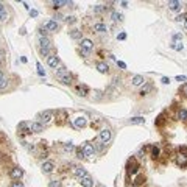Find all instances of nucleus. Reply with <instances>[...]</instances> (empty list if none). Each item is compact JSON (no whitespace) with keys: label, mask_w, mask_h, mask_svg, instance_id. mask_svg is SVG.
I'll list each match as a JSON object with an SVG mask.
<instances>
[{"label":"nucleus","mask_w":187,"mask_h":187,"mask_svg":"<svg viewBox=\"0 0 187 187\" xmlns=\"http://www.w3.org/2000/svg\"><path fill=\"white\" fill-rule=\"evenodd\" d=\"M6 86H8V78H5V77H3V78L0 80V91H3Z\"/></svg>","instance_id":"obj_30"},{"label":"nucleus","mask_w":187,"mask_h":187,"mask_svg":"<svg viewBox=\"0 0 187 187\" xmlns=\"http://www.w3.org/2000/svg\"><path fill=\"white\" fill-rule=\"evenodd\" d=\"M48 187H61V183H59V181H50V183H48Z\"/></svg>","instance_id":"obj_40"},{"label":"nucleus","mask_w":187,"mask_h":187,"mask_svg":"<svg viewBox=\"0 0 187 187\" xmlns=\"http://www.w3.org/2000/svg\"><path fill=\"white\" fill-rule=\"evenodd\" d=\"M170 47H172L173 50H183V44H179V42H173Z\"/></svg>","instance_id":"obj_39"},{"label":"nucleus","mask_w":187,"mask_h":187,"mask_svg":"<svg viewBox=\"0 0 187 187\" xmlns=\"http://www.w3.org/2000/svg\"><path fill=\"white\" fill-rule=\"evenodd\" d=\"M104 9H106V6H103V5H95V6H94V13H95V14H100V13H103Z\"/></svg>","instance_id":"obj_27"},{"label":"nucleus","mask_w":187,"mask_h":187,"mask_svg":"<svg viewBox=\"0 0 187 187\" xmlns=\"http://www.w3.org/2000/svg\"><path fill=\"white\" fill-rule=\"evenodd\" d=\"M122 17H123V16H122V14H119L117 11H112V13H111V19H112L114 22H117V20H122Z\"/></svg>","instance_id":"obj_26"},{"label":"nucleus","mask_w":187,"mask_h":187,"mask_svg":"<svg viewBox=\"0 0 187 187\" xmlns=\"http://www.w3.org/2000/svg\"><path fill=\"white\" fill-rule=\"evenodd\" d=\"M83 150H84V154H86V156H94V153H95L94 143H86V145L83 147Z\"/></svg>","instance_id":"obj_15"},{"label":"nucleus","mask_w":187,"mask_h":187,"mask_svg":"<svg viewBox=\"0 0 187 187\" xmlns=\"http://www.w3.org/2000/svg\"><path fill=\"white\" fill-rule=\"evenodd\" d=\"M3 77H5V75H3V70H2V69H0V80H2V78H3Z\"/></svg>","instance_id":"obj_53"},{"label":"nucleus","mask_w":187,"mask_h":187,"mask_svg":"<svg viewBox=\"0 0 187 187\" xmlns=\"http://www.w3.org/2000/svg\"><path fill=\"white\" fill-rule=\"evenodd\" d=\"M184 28H186V30H187V19H186V20H184Z\"/></svg>","instance_id":"obj_54"},{"label":"nucleus","mask_w":187,"mask_h":187,"mask_svg":"<svg viewBox=\"0 0 187 187\" xmlns=\"http://www.w3.org/2000/svg\"><path fill=\"white\" fill-rule=\"evenodd\" d=\"M77 156H78L80 159H84V158H86V154H84V150H83V148H77Z\"/></svg>","instance_id":"obj_33"},{"label":"nucleus","mask_w":187,"mask_h":187,"mask_svg":"<svg viewBox=\"0 0 187 187\" xmlns=\"http://www.w3.org/2000/svg\"><path fill=\"white\" fill-rule=\"evenodd\" d=\"M69 35H70V38L72 39H81V31L80 30H72V31H69Z\"/></svg>","instance_id":"obj_22"},{"label":"nucleus","mask_w":187,"mask_h":187,"mask_svg":"<svg viewBox=\"0 0 187 187\" xmlns=\"http://www.w3.org/2000/svg\"><path fill=\"white\" fill-rule=\"evenodd\" d=\"M95 69H97V70H98L100 73H108V70H109L108 64H106V62H101V61L95 64Z\"/></svg>","instance_id":"obj_13"},{"label":"nucleus","mask_w":187,"mask_h":187,"mask_svg":"<svg viewBox=\"0 0 187 187\" xmlns=\"http://www.w3.org/2000/svg\"><path fill=\"white\" fill-rule=\"evenodd\" d=\"M73 173H75V175H77L80 179H83V178L89 176V175H88V172H86L83 167H75V168H73Z\"/></svg>","instance_id":"obj_12"},{"label":"nucleus","mask_w":187,"mask_h":187,"mask_svg":"<svg viewBox=\"0 0 187 187\" xmlns=\"http://www.w3.org/2000/svg\"><path fill=\"white\" fill-rule=\"evenodd\" d=\"M62 84H70L72 83V75H66V77H61V78H58Z\"/></svg>","instance_id":"obj_24"},{"label":"nucleus","mask_w":187,"mask_h":187,"mask_svg":"<svg viewBox=\"0 0 187 187\" xmlns=\"http://www.w3.org/2000/svg\"><path fill=\"white\" fill-rule=\"evenodd\" d=\"M186 19H187V14H181V16L176 17V22H184Z\"/></svg>","instance_id":"obj_42"},{"label":"nucleus","mask_w":187,"mask_h":187,"mask_svg":"<svg viewBox=\"0 0 187 187\" xmlns=\"http://www.w3.org/2000/svg\"><path fill=\"white\" fill-rule=\"evenodd\" d=\"M137 168H139V167H137V164L133 161V167L130 165V168H128V170H130V173H133V175H134V173H137Z\"/></svg>","instance_id":"obj_34"},{"label":"nucleus","mask_w":187,"mask_h":187,"mask_svg":"<svg viewBox=\"0 0 187 187\" xmlns=\"http://www.w3.org/2000/svg\"><path fill=\"white\" fill-rule=\"evenodd\" d=\"M39 51H41L42 56H47V58L50 56V48H41V47H39Z\"/></svg>","instance_id":"obj_35"},{"label":"nucleus","mask_w":187,"mask_h":187,"mask_svg":"<svg viewBox=\"0 0 187 187\" xmlns=\"http://www.w3.org/2000/svg\"><path fill=\"white\" fill-rule=\"evenodd\" d=\"M36 67H38V73H39L41 77H45V70L42 69V66H41V62H38V64H36Z\"/></svg>","instance_id":"obj_32"},{"label":"nucleus","mask_w":187,"mask_h":187,"mask_svg":"<svg viewBox=\"0 0 187 187\" xmlns=\"http://www.w3.org/2000/svg\"><path fill=\"white\" fill-rule=\"evenodd\" d=\"M183 94H184V95L187 97V83L184 84V86H183Z\"/></svg>","instance_id":"obj_52"},{"label":"nucleus","mask_w":187,"mask_h":187,"mask_svg":"<svg viewBox=\"0 0 187 187\" xmlns=\"http://www.w3.org/2000/svg\"><path fill=\"white\" fill-rule=\"evenodd\" d=\"M117 66H119L120 69H126V64H125L123 61H117Z\"/></svg>","instance_id":"obj_45"},{"label":"nucleus","mask_w":187,"mask_h":187,"mask_svg":"<svg viewBox=\"0 0 187 187\" xmlns=\"http://www.w3.org/2000/svg\"><path fill=\"white\" fill-rule=\"evenodd\" d=\"M181 39H183V35H179V33H178V35H173V41H175V42H176V41H181Z\"/></svg>","instance_id":"obj_43"},{"label":"nucleus","mask_w":187,"mask_h":187,"mask_svg":"<svg viewBox=\"0 0 187 187\" xmlns=\"http://www.w3.org/2000/svg\"><path fill=\"white\" fill-rule=\"evenodd\" d=\"M151 156H153V158H158V156H159V148H158V147H153V148H151Z\"/></svg>","instance_id":"obj_37"},{"label":"nucleus","mask_w":187,"mask_h":187,"mask_svg":"<svg viewBox=\"0 0 187 187\" xmlns=\"http://www.w3.org/2000/svg\"><path fill=\"white\" fill-rule=\"evenodd\" d=\"M178 119L179 120H187V109H179L178 111Z\"/></svg>","instance_id":"obj_25"},{"label":"nucleus","mask_w":187,"mask_h":187,"mask_svg":"<svg viewBox=\"0 0 187 187\" xmlns=\"http://www.w3.org/2000/svg\"><path fill=\"white\" fill-rule=\"evenodd\" d=\"M117 38H119L120 41H123V39H126V35H125V33H120V35H119Z\"/></svg>","instance_id":"obj_47"},{"label":"nucleus","mask_w":187,"mask_h":187,"mask_svg":"<svg viewBox=\"0 0 187 187\" xmlns=\"http://www.w3.org/2000/svg\"><path fill=\"white\" fill-rule=\"evenodd\" d=\"M77 92H78V95H81V97H86L88 92H89V89H88L86 84H80V86H77Z\"/></svg>","instance_id":"obj_18"},{"label":"nucleus","mask_w":187,"mask_h":187,"mask_svg":"<svg viewBox=\"0 0 187 187\" xmlns=\"http://www.w3.org/2000/svg\"><path fill=\"white\" fill-rule=\"evenodd\" d=\"M128 123L130 125H142V123H145V119L143 117H133L128 120Z\"/></svg>","instance_id":"obj_21"},{"label":"nucleus","mask_w":187,"mask_h":187,"mask_svg":"<svg viewBox=\"0 0 187 187\" xmlns=\"http://www.w3.org/2000/svg\"><path fill=\"white\" fill-rule=\"evenodd\" d=\"M8 19V13H6V9L5 11H0V22H3V20H6Z\"/></svg>","instance_id":"obj_38"},{"label":"nucleus","mask_w":187,"mask_h":187,"mask_svg":"<svg viewBox=\"0 0 187 187\" xmlns=\"http://www.w3.org/2000/svg\"><path fill=\"white\" fill-rule=\"evenodd\" d=\"M162 123H164V117L161 115V117H159V120L156 122V125H162Z\"/></svg>","instance_id":"obj_50"},{"label":"nucleus","mask_w":187,"mask_h":187,"mask_svg":"<svg viewBox=\"0 0 187 187\" xmlns=\"http://www.w3.org/2000/svg\"><path fill=\"white\" fill-rule=\"evenodd\" d=\"M181 6H183V3L178 2V0H170L168 2V9H172V11H179Z\"/></svg>","instance_id":"obj_11"},{"label":"nucleus","mask_w":187,"mask_h":187,"mask_svg":"<svg viewBox=\"0 0 187 187\" xmlns=\"http://www.w3.org/2000/svg\"><path fill=\"white\" fill-rule=\"evenodd\" d=\"M103 98V94L100 91H94V95H92V100H101Z\"/></svg>","instance_id":"obj_31"},{"label":"nucleus","mask_w":187,"mask_h":187,"mask_svg":"<svg viewBox=\"0 0 187 187\" xmlns=\"http://www.w3.org/2000/svg\"><path fill=\"white\" fill-rule=\"evenodd\" d=\"M53 168H55L53 162H44V164H42V172L47 173V175H48V173H51V172H53Z\"/></svg>","instance_id":"obj_20"},{"label":"nucleus","mask_w":187,"mask_h":187,"mask_svg":"<svg viewBox=\"0 0 187 187\" xmlns=\"http://www.w3.org/2000/svg\"><path fill=\"white\" fill-rule=\"evenodd\" d=\"M51 5H53V8H55V9H58V8H61V6L67 5V2H64V0H53V2H51Z\"/></svg>","instance_id":"obj_23"},{"label":"nucleus","mask_w":187,"mask_h":187,"mask_svg":"<svg viewBox=\"0 0 187 187\" xmlns=\"http://www.w3.org/2000/svg\"><path fill=\"white\" fill-rule=\"evenodd\" d=\"M94 48V42L91 41V39H81V51H83V55L84 56H88L89 55V51Z\"/></svg>","instance_id":"obj_1"},{"label":"nucleus","mask_w":187,"mask_h":187,"mask_svg":"<svg viewBox=\"0 0 187 187\" xmlns=\"http://www.w3.org/2000/svg\"><path fill=\"white\" fill-rule=\"evenodd\" d=\"M39 117H41V123L45 125V123H48V122H51V119H53V112H51V111H44Z\"/></svg>","instance_id":"obj_5"},{"label":"nucleus","mask_w":187,"mask_h":187,"mask_svg":"<svg viewBox=\"0 0 187 187\" xmlns=\"http://www.w3.org/2000/svg\"><path fill=\"white\" fill-rule=\"evenodd\" d=\"M44 28L48 30V31H58V30H59V24L55 22V20H48L45 25H44Z\"/></svg>","instance_id":"obj_7"},{"label":"nucleus","mask_w":187,"mask_h":187,"mask_svg":"<svg viewBox=\"0 0 187 187\" xmlns=\"http://www.w3.org/2000/svg\"><path fill=\"white\" fill-rule=\"evenodd\" d=\"M176 80H178V81H186V77H184V75H178Z\"/></svg>","instance_id":"obj_48"},{"label":"nucleus","mask_w":187,"mask_h":187,"mask_svg":"<svg viewBox=\"0 0 187 187\" xmlns=\"http://www.w3.org/2000/svg\"><path fill=\"white\" fill-rule=\"evenodd\" d=\"M111 130H108V128H104V130H101L100 131V136H98V140L100 142H103V143H108L109 140H111Z\"/></svg>","instance_id":"obj_2"},{"label":"nucleus","mask_w":187,"mask_h":187,"mask_svg":"<svg viewBox=\"0 0 187 187\" xmlns=\"http://www.w3.org/2000/svg\"><path fill=\"white\" fill-rule=\"evenodd\" d=\"M9 187H24V184H22V181H13Z\"/></svg>","instance_id":"obj_41"},{"label":"nucleus","mask_w":187,"mask_h":187,"mask_svg":"<svg viewBox=\"0 0 187 187\" xmlns=\"http://www.w3.org/2000/svg\"><path fill=\"white\" fill-rule=\"evenodd\" d=\"M9 176H11L13 179L19 181V179L24 176V170H22L20 167H13V168H11V172H9Z\"/></svg>","instance_id":"obj_3"},{"label":"nucleus","mask_w":187,"mask_h":187,"mask_svg":"<svg viewBox=\"0 0 187 187\" xmlns=\"http://www.w3.org/2000/svg\"><path fill=\"white\" fill-rule=\"evenodd\" d=\"M73 125L77 128H84L88 125V119L86 117H77V119H73Z\"/></svg>","instance_id":"obj_8"},{"label":"nucleus","mask_w":187,"mask_h":187,"mask_svg":"<svg viewBox=\"0 0 187 187\" xmlns=\"http://www.w3.org/2000/svg\"><path fill=\"white\" fill-rule=\"evenodd\" d=\"M162 83H164V84H168V83H170V78L164 77V78H162Z\"/></svg>","instance_id":"obj_49"},{"label":"nucleus","mask_w":187,"mask_h":187,"mask_svg":"<svg viewBox=\"0 0 187 187\" xmlns=\"http://www.w3.org/2000/svg\"><path fill=\"white\" fill-rule=\"evenodd\" d=\"M55 75H56V78H61V77H66V75H70V73L66 67H59V69H55Z\"/></svg>","instance_id":"obj_17"},{"label":"nucleus","mask_w":187,"mask_h":187,"mask_svg":"<svg viewBox=\"0 0 187 187\" xmlns=\"http://www.w3.org/2000/svg\"><path fill=\"white\" fill-rule=\"evenodd\" d=\"M3 61H5V55L3 51H0V64H3Z\"/></svg>","instance_id":"obj_51"},{"label":"nucleus","mask_w":187,"mask_h":187,"mask_svg":"<svg viewBox=\"0 0 187 187\" xmlns=\"http://www.w3.org/2000/svg\"><path fill=\"white\" fill-rule=\"evenodd\" d=\"M47 64H48L50 67H53V69H56V67L59 66V58H58L56 55H50V56L47 58Z\"/></svg>","instance_id":"obj_6"},{"label":"nucleus","mask_w":187,"mask_h":187,"mask_svg":"<svg viewBox=\"0 0 187 187\" xmlns=\"http://www.w3.org/2000/svg\"><path fill=\"white\" fill-rule=\"evenodd\" d=\"M44 130V125L41 123V122H33V123H30V131L31 133H41Z\"/></svg>","instance_id":"obj_9"},{"label":"nucleus","mask_w":187,"mask_h":187,"mask_svg":"<svg viewBox=\"0 0 187 187\" xmlns=\"http://www.w3.org/2000/svg\"><path fill=\"white\" fill-rule=\"evenodd\" d=\"M64 150H66V151H73V150H77V148H75V145H73V143L67 142V143H64Z\"/></svg>","instance_id":"obj_29"},{"label":"nucleus","mask_w":187,"mask_h":187,"mask_svg":"<svg viewBox=\"0 0 187 187\" xmlns=\"http://www.w3.org/2000/svg\"><path fill=\"white\" fill-rule=\"evenodd\" d=\"M176 164L181 165V167H187V154H178L176 156Z\"/></svg>","instance_id":"obj_16"},{"label":"nucleus","mask_w":187,"mask_h":187,"mask_svg":"<svg viewBox=\"0 0 187 187\" xmlns=\"http://www.w3.org/2000/svg\"><path fill=\"white\" fill-rule=\"evenodd\" d=\"M94 31H97L100 35H104V33H108V27L103 22H95L94 24Z\"/></svg>","instance_id":"obj_4"},{"label":"nucleus","mask_w":187,"mask_h":187,"mask_svg":"<svg viewBox=\"0 0 187 187\" xmlns=\"http://www.w3.org/2000/svg\"><path fill=\"white\" fill-rule=\"evenodd\" d=\"M131 83H133V86H142V84H145V78L142 75H134Z\"/></svg>","instance_id":"obj_14"},{"label":"nucleus","mask_w":187,"mask_h":187,"mask_svg":"<svg viewBox=\"0 0 187 187\" xmlns=\"http://www.w3.org/2000/svg\"><path fill=\"white\" fill-rule=\"evenodd\" d=\"M39 45H41V48H50L51 47V41L47 36H39Z\"/></svg>","instance_id":"obj_10"},{"label":"nucleus","mask_w":187,"mask_h":187,"mask_svg":"<svg viewBox=\"0 0 187 187\" xmlns=\"http://www.w3.org/2000/svg\"><path fill=\"white\" fill-rule=\"evenodd\" d=\"M80 183H81V186L83 187H94V179L91 176H86V178L80 179Z\"/></svg>","instance_id":"obj_19"},{"label":"nucleus","mask_w":187,"mask_h":187,"mask_svg":"<svg viewBox=\"0 0 187 187\" xmlns=\"http://www.w3.org/2000/svg\"><path fill=\"white\" fill-rule=\"evenodd\" d=\"M150 91H151V84H147V86H145V88L140 91V95H147Z\"/></svg>","instance_id":"obj_36"},{"label":"nucleus","mask_w":187,"mask_h":187,"mask_svg":"<svg viewBox=\"0 0 187 187\" xmlns=\"http://www.w3.org/2000/svg\"><path fill=\"white\" fill-rule=\"evenodd\" d=\"M66 22H67V24H73V22H75V17H73V16H70V17H66Z\"/></svg>","instance_id":"obj_44"},{"label":"nucleus","mask_w":187,"mask_h":187,"mask_svg":"<svg viewBox=\"0 0 187 187\" xmlns=\"http://www.w3.org/2000/svg\"><path fill=\"white\" fill-rule=\"evenodd\" d=\"M30 16H31V17H36V16H38V11H36V9H30Z\"/></svg>","instance_id":"obj_46"},{"label":"nucleus","mask_w":187,"mask_h":187,"mask_svg":"<svg viewBox=\"0 0 187 187\" xmlns=\"http://www.w3.org/2000/svg\"><path fill=\"white\" fill-rule=\"evenodd\" d=\"M145 183V176L143 175H139L136 179H134V186H140V184H143Z\"/></svg>","instance_id":"obj_28"}]
</instances>
